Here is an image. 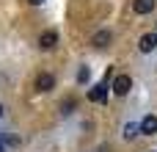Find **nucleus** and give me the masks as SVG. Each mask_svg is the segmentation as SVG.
I'll use <instances>...</instances> for the list:
<instances>
[{
    "instance_id": "1",
    "label": "nucleus",
    "mask_w": 157,
    "mask_h": 152,
    "mask_svg": "<svg viewBox=\"0 0 157 152\" xmlns=\"http://www.w3.org/2000/svg\"><path fill=\"white\" fill-rule=\"evenodd\" d=\"M113 94H119V97H124V94H130V89H132V78L130 75H119L116 80H113Z\"/></svg>"
},
{
    "instance_id": "2",
    "label": "nucleus",
    "mask_w": 157,
    "mask_h": 152,
    "mask_svg": "<svg viewBox=\"0 0 157 152\" xmlns=\"http://www.w3.org/2000/svg\"><path fill=\"white\" fill-rule=\"evenodd\" d=\"M88 100H91V102H105V100H108V78H105L102 83H97V86L88 91Z\"/></svg>"
},
{
    "instance_id": "3",
    "label": "nucleus",
    "mask_w": 157,
    "mask_h": 152,
    "mask_svg": "<svg viewBox=\"0 0 157 152\" xmlns=\"http://www.w3.org/2000/svg\"><path fill=\"white\" fill-rule=\"evenodd\" d=\"M55 44H58V33H55V30H44V33L39 36V47H41V50H52Z\"/></svg>"
},
{
    "instance_id": "4",
    "label": "nucleus",
    "mask_w": 157,
    "mask_h": 152,
    "mask_svg": "<svg viewBox=\"0 0 157 152\" xmlns=\"http://www.w3.org/2000/svg\"><path fill=\"white\" fill-rule=\"evenodd\" d=\"M155 47H157V33H144L141 42H138V50L141 53H152Z\"/></svg>"
},
{
    "instance_id": "5",
    "label": "nucleus",
    "mask_w": 157,
    "mask_h": 152,
    "mask_svg": "<svg viewBox=\"0 0 157 152\" xmlns=\"http://www.w3.org/2000/svg\"><path fill=\"white\" fill-rule=\"evenodd\" d=\"M52 86H55V78H52L50 72H41V75L36 78V89H39V91H52Z\"/></svg>"
},
{
    "instance_id": "6",
    "label": "nucleus",
    "mask_w": 157,
    "mask_h": 152,
    "mask_svg": "<svg viewBox=\"0 0 157 152\" xmlns=\"http://www.w3.org/2000/svg\"><path fill=\"white\" fill-rule=\"evenodd\" d=\"M141 133L155 136V133H157V116H152V114H149V116H144V119H141Z\"/></svg>"
},
{
    "instance_id": "7",
    "label": "nucleus",
    "mask_w": 157,
    "mask_h": 152,
    "mask_svg": "<svg viewBox=\"0 0 157 152\" xmlns=\"http://www.w3.org/2000/svg\"><path fill=\"white\" fill-rule=\"evenodd\" d=\"M110 39H113V33H110V30H97V33L91 36V44H94V47H105Z\"/></svg>"
},
{
    "instance_id": "8",
    "label": "nucleus",
    "mask_w": 157,
    "mask_h": 152,
    "mask_svg": "<svg viewBox=\"0 0 157 152\" xmlns=\"http://www.w3.org/2000/svg\"><path fill=\"white\" fill-rule=\"evenodd\" d=\"M155 3L157 0H135V3H132V11H135V14H149V11L155 8Z\"/></svg>"
},
{
    "instance_id": "9",
    "label": "nucleus",
    "mask_w": 157,
    "mask_h": 152,
    "mask_svg": "<svg viewBox=\"0 0 157 152\" xmlns=\"http://www.w3.org/2000/svg\"><path fill=\"white\" fill-rule=\"evenodd\" d=\"M138 130H141V122H127L124 125V138H135Z\"/></svg>"
},
{
    "instance_id": "10",
    "label": "nucleus",
    "mask_w": 157,
    "mask_h": 152,
    "mask_svg": "<svg viewBox=\"0 0 157 152\" xmlns=\"http://www.w3.org/2000/svg\"><path fill=\"white\" fill-rule=\"evenodd\" d=\"M72 108H75V100H66V102H61V111H63V114H72Z\"/></svg>"
},
{
    "instance_id": "11",
    "label": "nucleus",
    "mask_w": 157,
    "mask_h": 152,
    "mask_svg": "<svg viewBox=\"0 0 157 152\" xmlns=\"http://www.w3.org/2000/svg\"><path fill=\"white\" fill-rule=\"evenodd\" d=\"M88 75H91V72H88V69H86V66H83V69H80V72H77V80H80V83H86V80H88Z\"/></svg>"
},
{
    "instance_id": "12",
    "label": "nucleus",
    "mask_w": 157,
    "mask_h": 152,
    "mask_svg": "<svg viewBox=\"0 0 157 152\" xmlns=\"http://www.w3.org/2000/svg\"><path fill=\"white\" fill-rule=\"evenodd\" d=\"M30 3H33V6H41V3H44V0H30Z\"/></svg>"
},
{
    "instance_id": "13",
    "label": "nucleus",
    "mask_w": 157,
    "mask_h": 152,
    "mask_svg": "<svg viewBox=\"0 0 157 152\" xmlns=\"http://www.w3.org/2000/svg\"><path fill=\"white\" fill-rule=\"evenodd\" d=\"M0 116H3V105H0Z\"/></svg>"
},
{
    "instance_id": "14",
    "label": "nucleus",
    "mask_w": 157,
    "mask_h": 152,
    "mask_svg": "<svg viewBox=\"0 0 157 152\" xmlns=\"http://www.w3.org/2000/svg\"><path fill=\"white\" fill-rule=\"evenodd\" d=\"M0 152H3V141H0Z\"/></svg>"
}]
</instances>
